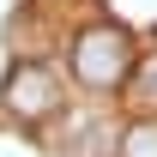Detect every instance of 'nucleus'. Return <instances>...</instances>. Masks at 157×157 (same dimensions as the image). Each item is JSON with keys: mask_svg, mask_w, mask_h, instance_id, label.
<instances>
[{"mask_svg": "<svg viewBox=\"0 0 157 157\" xmlns=\"http://www.w3.org/2000/svg\"><path fill=\"white\" fill-rule=\"evenodd\" d=\"M73 73L85 78L91 91H115L121 78L133 73V36H127L121 24H91V30H78Z\"/></svg>", "mask_w": 157, "mask_h": 157, "instance_id": "f257e3e1", "label": "nucleus"}, {"mask_svg": "<svg viewBox=\"0 0 157 157\" xmlns=\"http://www.w3.org/2000/svg\"><path fill=\"white\" fill-rule=\"evenodd\" d=\"M115 145H121V133H115V121L103 109H73L55 127V151L60 157H109Z\"/></svg>", "mask_w": 157, "mask_h": 157, "instance_id": "f03ea898", "label": "nucleus"}, {"mask_svg": "<svg viewBox=\"0 0 157 157\" xmlns=\"http://www.w3.org/2000/svg\"><path fill=\"white\" fill-rule=\"evenodd\" d=\"M6 109L24 121H42L60 109V78L42 67V60H24V67H12V78H6Z\"/></svg>", "mask_w": 157, "mask_h": 157, "instance_id": "7ed1b4c3", "label": "nucleus"}, {"mask_svg": "<svg viewBox=\"0 0 157 157\" xmlns=\"http://www.w3.org/2000/svg\"><path fill=\"white\" fill-rule=\"evenodd\" d=\"M115 151H121V157H157V121H133V127L121 133Z\"/></svg>", "mask_w": 157, "mask_h": 157, "instance_id": "20e7f679", "label": "nucleus"}, {"mask_svg": "<svg viewBox=\"0 0 157 157\" xmlns=\"http://www.w3.org/2000/svg\"><path fill=\"white\" fill-rule=\"evenodd\" d=\"M127 78H133V97L145 103V109H157V60H145V67H133Z\"/></svg>", "mask_w": 157, "mask_h": 157, "instance_id": "39448f33", "label": "nucleus"}]
</instances>
